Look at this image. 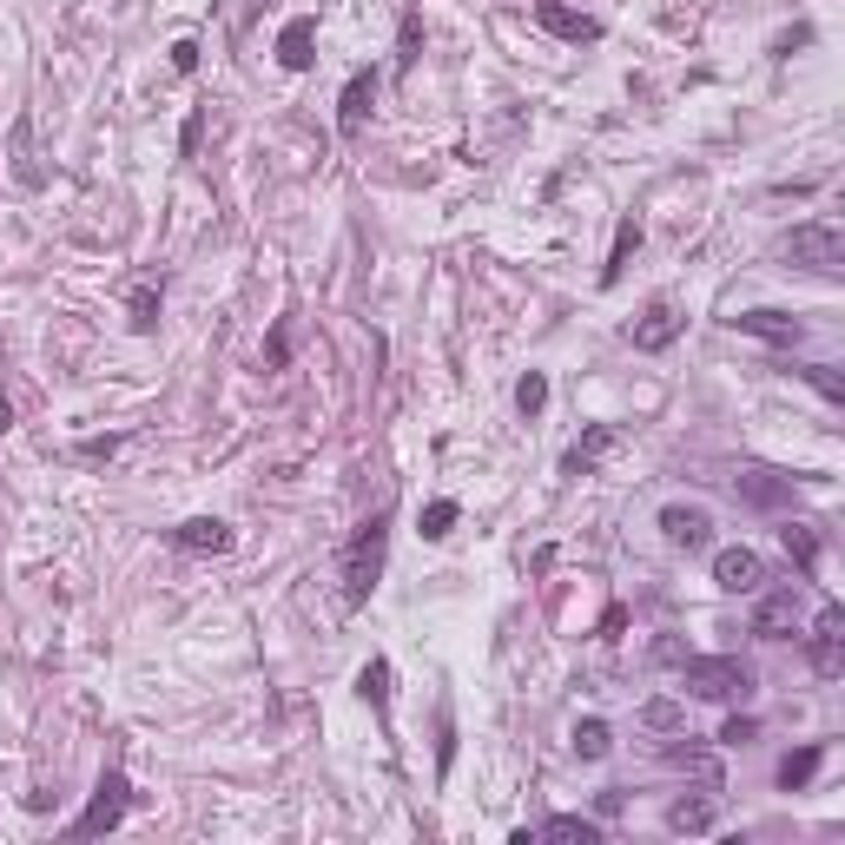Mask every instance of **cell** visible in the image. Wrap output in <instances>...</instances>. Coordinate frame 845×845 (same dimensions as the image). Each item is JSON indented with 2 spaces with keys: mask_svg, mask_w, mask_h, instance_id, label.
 <instances>
[{
  "mask_svg": "<svg viewBox=\"0 0 845 845\" xmlns=\"http://www.w3.org/2000/svg\"><path fill=\"white\" fill-rule=\"evenodd\" d=\"M734 324H740L747 337H760V344H773V350H793V344L806 337V324H800L793 311H740Z\"/></svg>",
  "mask_w": 845,
  "mask_h": 845,
  "instance_id": "cell-11",
  "label": "cell"
},
{
  "mask_svg": "<svg viewBox=\"0 0 845 845\" xmlns=\"http://www.w3.org/2000/svg\"><path fill=\"white\" fill-rule=\"evenodd\" d=\"M641 251V218H621V231H615V251H608V264H602V284H621V271H628V258Z\"/></svg>",
  "mask_w": 845,
  "mask_h": 845,
  "instance_id": "cell-18",
  "label": "cell"
},
{
  "mask_svg": "<svg viewBox=\"0 0 845 845\" xmlns=\"http://www.w3.org/2000/svg\"><path fill=\"white\" fill-rule=\"evenodd\" d=\"M661 529H668V542L687 549V555L714 542V516H707L701 502H668V509H661Z\"/></svg>",
  "mask_w": 845,
  "mask_h": 845,
  "instance_id": "cell-9",
  "label": "cell"
},
{
  "mask_svg": "<svg viewBox=\"0 0 845 845\" xmlns=\"http://www.w3.org/2000/svg\"><path fill=\"white\" fill-rule=\"evenodd\" d=\"M800 377H806V383H813V390H820V397H826L833 410H839V403H845V377H839V370H833V364H806Z\"/></svg>",
  "mask_w": 845,
  "mask_h": 845,
  "instance_id": "cell-27",
  "label": "cell"
},
{
  "mask_svg": "<svg viewBox=\"0 0 845 845\" xmlns=\"http://www.w3.org/2000/svg\"><path fill=\"white\" fill-rule=\"evenodd\" d=\"M529 839H568V845H602V826L595 820H582V813H555V820H542V826H522L516 845Z\"/></svg>",
  "mask_w": 845,
  "mask_h": 845,
  "instance_id": "cell-16",
  "label": "cell"
},
{
  "mask_svg": "<svg viewBox=\"0 0 845 845\" xmlns=\"http://www.w3.org/2000/svg\"><path fill=\"white\" fill-rule=\"evenodd\" d=\"M681 687L694 701H747L754 694V668L734 654H687L681 661Z\"/></svg>",
  "mask_w": 845,
  "mask_h": 845,
  "instance_id": "cell-2",
  "label": "cell"
},
{
  "mask_svg": "<svg viewBox=\"0 0 845 845\" xmlns=\"http://www.w3.org/2000/svg\"><path fill=\"white\" fill-rule=\"evenodd\" d=\"M516 410H522V416H542V410H549V377H542V370H529V377L516 383Z\"/></svg>",
  "mask_w": 845,
  "mask_h": 845,
  "instance_id": "cell-26",
  "label": "cell"
},
{
  "mask_svg": "<svg viewBox=\"0 0 845 845\" xmlns=\"http://www.w3.org/2000/svg\"><path fill=\"white\" fill-rule=\"evenodd\" d=\"M449 529H456V502H430L423 509V542H443Z\"/></svg>",
  "mask_w": 845,
  "mask_h": 845,
  "instance_id": "cell-28",
  "label": "cell"
},
{
  "mask_svg": "<svg viewBox=\"0 0 845 845\" xmlns=\"http://www.w3.org/2000/svg\"><path fill=\"white\" fill-rule=\"evenodd\" d=\"M284 357H291V324H278V331H271V350H264V364H271V370H278V364H284Z\"/></svg>",
  "mask_w": 845,
  "mask_h": 845,
  "instance_id": "cell-31",
  "label": "cell"
},
{
  "mask_svg": "<svg viewBox=\"0 0 845 845\" xmlns=\"http://www.w3.org/2000/svg\"><path fill=\"white\" fill-rule=\"evenodd\" d=\"M668 833H714V800H674Z\"/></svg>",
  "mask_w": 845,
  "mask_h": 845,
  "instance_id": "cell-20",
  "label": "cell"
},
{
  "mask_svg": "<svg viewBox=\"0 0 845 845\" xmlns=\"http://www.w3.org/2000/svg\"><path fill=\"white\" fill-rule=\"evenodd\" d=\"M754 740H760V721H754V714H734V721L721 727V747H754Z\"/></svg>",
  "mask_w": 845,
  "mask_h": 845,
  "instance_id": "cell-30",
  "label": "cell"
},
{
  "mask_svg": "<svg viewBox=\"0 0 845 845\" xmlns=\"http://www.w3.org/2000/svg\"><path fill=\"white\" fill-rule=\"evenodd\" d=\"M608 747H615L608 721H575V754L582 760H608Z\"/></svg>",
  "mask_w": 845,
  "mask_h": 845,
  "instance_id": "cell-24",
  "label": "cell"
},
{
  "mask_svg": "<svg viewBox=\"0 0 845 845\" xmlns=\"http://www.w3.org/2000/svg\"><path fill=\"white\" fill-rule=\"evenodd\" d=\"M383 549H390V516H370L357 522V535L344 542V602L364 608L377 595V575H383Z\"/></svg>",
  "mask_w": 845,
  "mask_h": 845,
  "instance_id": "cell-1",
  "label": "cell"
},
{
  "mask_svg": "<svg viewBox=\"0 0 845 845\" xmlns=\"http://www.w3.org/2000/svg\"><path fill=\"white\" fill-rule=\"evenodd\" d=\"M172 66H178V73H192V66H198V46H192V40H178V46H172Z\"/></svg>",
  "mask_w": 845,
  "mask_h": 845,
  "instance_id": "cell-33",
  "label": "cell"
},
{
  "mask_svg": "<svg viewBox=\"0 0 845 845\" xmlns=\"http://www.w3.org/2000/svg\"><path fill=\"white\" fill-rule=\"evenodd\" d=\"M112 449H119V436H93V443H79L86 463H99V456H112Z\"/></svg>",
  "mask_w": 845,
  "mask_h": 845,
  "instance_id": "cell-32",
  "label": "cell"
},
{
  "mask_svg": "<svg viewBox=\"0 0 845 845\" xmlns=\"http://www.w3.org/2000/svg\"><path fill=\"white\" fill-rule=\"evenodd\" d=\"M535 20H542L549 33H562V40H575V46H588V40H602V20H588V13H568L562 0H542V7H535Z\"/></svg>",
  "mask_w": 845,
  "mask_h": 845,
  "instance_id": "cell-17",
  "label": "cell"
},
{
  "mask_svg": "<svg viewBox=\"0 0 845 845\" xmlns=\"http://www.w3.org/2000/svg\"><path fill=\"white\" fill-rule=\"evenodd\" d=\"M668 767H674V773H694L701 787H721V760H714L707 747H668Z\"/></svg>",
  "mask_w": 845,
  "mask_h": 845,
  "instance_id": "cell-19",
  "label": "cell"
},
{
  "mask_svg": "<svg viewBox=\"0 0 845 845\" xmlns=\"http://www.w3.org/2000/svg\"><path fill=\"white\" fill-rule=\"evenodd\" d=\"M780 542H787V555L800 562V575H813V568H820V535H813L806 522H787V529H780Z\"/></svg>",
  "mask_w": 845,
  "mask_h": 845,
  "instance_id": "cell-21",
  "label": "cell"
},
{
  "mask_svg": "<svg viewBox=\"0 0 845 845\" xmlns=\"http://www.w3.org/2000/svg\"><path fill=\"white\" fill-rule=\"evenodd\" d=\"M370 106H377V73L364 66V73H350V86H344V99H337V132L357 139L364 119H370Z\"/></svg>",
  "mask_w": 845,
  "mask_h": 845,
  "instance_id": "cell-13",
  "label": "cell"
},
{
  "mask_svg": "<svg viewBox=\"0 0 845 845\" xmlns=\"http://www.w3.org/2000/svg\"><path fill=\"white\" fill-rule=\"evenodd\" d=\"M787 258H793V264H806V271H839V264H845V231H839V225H826V218L793 225Z\"/></svg>",
  "mask_w": 845,
  "mask_h": 845,
  "instance_id": "cell-4",
  "label": "cell"
},
{
  "mask_svg": "<svg viewBox=\"0 0 845 845\" xmlns=\"http://www.w3.org/2000/svg\"><path fill=\"white\" fill-rule=\"evenodd\" d=\"M172 549H185V555H225V549H231V522H218V516H192V522L172 529Z\"/></svg>",
  "mask_w": 845,
  "mask_h": 845,
  "instance_id": "cell-14",
  "label": "cell"
},
{
  "mask_svg": "<svg viewBox=\"0 0 845 845\" xmlns=\"http://www.w3.org/2000/svg\"><path fill=\"white\" fill-rule=\"evenodd\" d=\"M800 628V588H773L760 608H754V635L760 641H787Z\"/></svg>",
  "mask_w": 845,
  "mask_h": 845,
  "instance_id": "cell-12",
  "label": "cell"
},
{
  "mask_svg": "<svg viewBox=\"0 0 845 845\" xmlns=\"http://www.w3.org/2000/svg\"><path fill=\"white\" fill-rule=\"evenodd\" d=\"M126 806H132V787H126V773H119V767H106V773H99V787H93V806L73 820V839H99V833H112V826L126 820Z\"/></svg>",
  "mask_w": 845,
  "mask_h": 845,
  "instance_id": "cell-3",
  "label": "cell"
},
{
  "mask_svg": "<svg viewBox=\"0 0 845 845\" xmlns=\"http://www.w3.org/2000/svg\"><path fill=\"white\" fill-rule=\"evenodd\" d=\"M357 694L377 707V714H390V661L377 654V661H364V674H357Z\"/></svg>",
  "mask_w": 845,
  "mask_h": 845,
  "instance_id": "cell-22",
  "label": "cell"
},
{
  "mask_svg": "<svg viewBox=\"0 0 845 845\" xmlns=\"http://www.w3.org/2000/svg\"><path fill=\"white\" fill-rule=\"evenodd\" d=\"M152 324H159V291L139 284V291H132V331H152Z\"/></svg>",
  "mask_w": 845,
  "mask_h": 845,
  "instance_id": "cell-29",
  "label": "cell"
},
{
  "mask_svg": "<svg viewBox=\"0 0 845 845\" xmlns=\"http://www.w3.org/2000/svg\"><path fill=\"white\" fill-rule=\"evenodd\" d=\"M806 654H813V674H826V681H839L845 674V608H820V621H813V641H806Z\"/></svg>",
  "mask_w": 845,
  "mask_h": 845,
  "instance_id": "cell-5",
  "label": "cell"
},
{
  "mask_svg": "<svg viewBox=\"0 0 845 845\" xmlns=\"http://www.w3.org/2000/svg\"><path fill=\"white\" fill-rule=\"evenodd\" d=\"M595 806H602V820H615V813H621V806H628V793H621V787H608V793H602V800H595Z\"/></svg>",
  "mask_w": 845,
  "mask_h": 845,
  "instance_id": "cell-34",
  "label": "cell"
},
{
  "mask_svg": "<svg viewBox=\"0 0 845 845\" xmlns=\"http://www.w3.org/2000/svg\"><path fill=\"white\" fill-rule=\"evenodd\" d=\"M767 582V562L754 555V549H721L714 555V588H727V595H754Z\"/></svg>",
  "mask_w": 845,
  "mask_h": 845,
  "instance_id": "cell-10",
  "label": "cell"
},
{
  "mask_svg": "<svg viewBox=\"0 0 845 845\" xmlns=\"http://www.w3.org/2000/svg\"><path fill=\"white\" fill-rule=\"evenodd\" d=\"M615 449H621V430H615V423H588V430L575 436V449L562 456V469H568V476H595Z\"/></svg>",
  "mask_w": 845,
  "mask_h": 845,
  "instance_id": "cell-8",
  "label": "cell"
},
{
  "mask_svg": "<svg viewBox=\"0 0 845 845\" xmlns=\"http://www.w3.org/2000/svg\"><path fill=\"white\" fill-rule=\"evenodd\" d=\"M820 760H826V747H800V754H787V760H780V787L800 793V787L820 773Z\"/></svg>",
  "mask_w": 845,
  "mask_h": 845,
  "instance_id": "cell-23",
  "label": "cell"
},
{
  "mask_svg": "<svg viewBox=\"0 0 845 845\" xmlns=\"http://www.w3.org/2000/svg\"><path fill=\"white\" fill-rule=\"evenodd\" d=\"M681 324H687V317H681L668 297H654V304L628 324V344H635V350H668V344L681 337Z\"/></svg>",
  "mask_w": 845,
  "mask_h": 845,
  "instance_id": "cell-7",
  "label": "cell"
},
{
  "mask_svg": "<svg viewBox=\"0 0 845 845\" xmlns=\"http://www.w3.org/2000/svg\"><path fill=\"white\" fill-rule=\"evenodd\" d=\"M734 496L754 502V509H787V502H793V476H780V469H767V463H747V469L734 476Z\"/></svg>",
  "mask_w": 845,
  "mask_h": 845,
  "instance_id": "cell-6",
  "label": "cell"
},
{
  "mask_svg": "<svg viewBox=\"0 0 845 845\" xmlns=\"http://www.w3.org/2000/svg\"><path fill=\"white\" fill-rule=\"evenodd\" d=\"M641 727H654V734H681V727H687V707H681V701H648V707H641Z\"/></svg>",
  "mask_w": 845,
  "mask_h": 845,
  "instance_id": "cell-25",
  "label": "cell"
},
{
  "mask_svg": "<svg viewBox=\"0 0 845 845\" xmlns=\"http://www.w3.org/2000/svg\"><path fill=\"white\" fill-rule=\"evenodd\" d=\"M311 46H317V20H311V13L284 20V33H278V66H284V73H304V66L317 59Z\"/></svg>",
  "mask_w": 845,
  "mask_h": 845,
  "instance_id": "cell-15",
  "label": "cell"
}]
</instances>
